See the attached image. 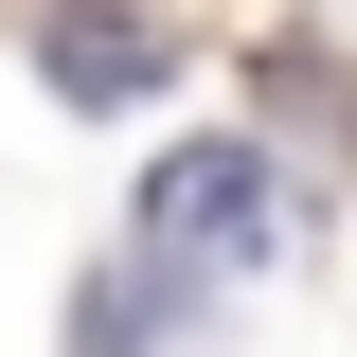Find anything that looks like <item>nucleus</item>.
I'll use <instances>...</instances> for the list:
<instances>
[{"instance_id":"nucleus-1","label":"nucleus","mask_w":357,"mask_h":357,"mask_svg":"<svg viewBox=\"0 0 357 357\" xmlns=\"http://www.w3.org/2000/svg\"><path fill=\"white\" fill-rule=\"evenodd\" d=\"M268 250H286V178H268V143H161V161H143V215H126V268L89 286L72 357H161L178 321L215 304V286H250Z\"/></svg>"},{"instance_id":"nucleus-2","label":"nucleus","mask_w":357,"mask_h":357,"mask_svg":"<svg viewBox=\"0 0 357 357\" xmlns=\"http://www.w3.org/2000/svg\"><path fill=\"white\" fill-rule=\"evenodd\" d=\"M36 72L72 89V107H126V89H161V36H143V18H107V0H72V18L36 36Z\"/></svg>"}]
</instances>
